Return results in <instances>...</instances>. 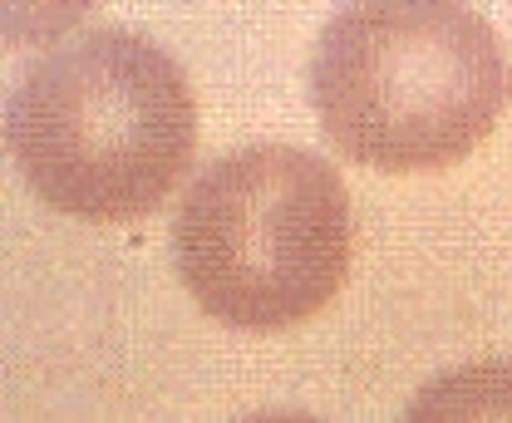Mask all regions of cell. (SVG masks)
<instances>
[{
	"label": "cell",
	"mask_w": 512,
	"mask_h": 423,
	"mask_svg": "<svg viewBox=\"0 0 512 423\" xmlns=\"http://www.w3.org/2000/svg\"><path fill=\"white\" fill-rule=\"evenodd\" d=\"M5 143L45 207L79 222H143L192 168V84L153 40L99 25L25 69L5 104Z\"/></svg>",
	"instance_id": "cell-1"
},
{
	"label": "cell",
	"mask_w": 512,
	"mask_h": 423,
	"mask_svg": "<svg viewBox=\"0 0 512 423\" xmlns=\"http://www.w3.org/2000/svg\"><path fill=\"white\" fill-rule=\"evenodd\" d=\"M306 84L320 133L375 173L453 168L512 99L498 30L453 0L340 5L311 50Z\"/></svg>",
	"instance_id": "cell-2"
},
{
	"label": "cell",
	"mask_w": 512,
	"mask_h": 423,
	"mask_svg": "<svg viewBox=\"0 0 512 423\" xmlns=\"http://www.w3.org/2000/svg\"><path fill=\"white\" fill-rule=\"evenodd\" d=\"M188 296L232 330H286L350 276V192L296 143H247L207 163L173 217Z\"/></svg>",
	"instance_id": "cell-3"
},
{
	"label": "cell",
	"mask_w": 512,
	"mask_h": 423,
	"mask_svg": "<svg viewBox=\"0 0 512 423\" xmlns=\"http://www.w3.org/2000/svg\"><path fill=\"white\" fill-rule=\"evenodd\" d=\"M399 423H512V360H468L424 379Z\"/></svg>",
	"instance_id": "cell-4"
},
{
	"label": "cell",
	"mask_w": 512,
	"mask_h": 423,
	"mask_svg": "<svg viewBox=\"0 0 512 423\" xmlns=\"http://www.w3.org/2000/svg\"><path fill=\"white\" fill-rule=\"evenodd\" d=\"M232 423H325V419L301 414V409H261V414H247V419H232Z\"/></svg>",
	"instance_id": "cell-5"
}]
</instances>
